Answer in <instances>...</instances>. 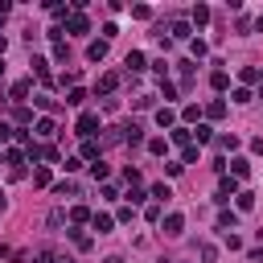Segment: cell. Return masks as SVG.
Wrapping results in <instances>:
<instances>
[{"instance_id":"6da1fadb","label":"cell","mask_w":263,"mask_h":263,"mask_svg":"<svg viewBox=\"0 0 263 263\" xmlns=\"http://www.w3.org/2000/svg\"><path fill=\"white\" fill-rule=\"evenodd\" d=\"M95 127H99V115H95V111H82V115H78V136L91 140V136H95Z\"/></svg>"},{"instance_id":"7a4b0ae2","label":"cell","mask_w":263,"mask_h":263,"mask_svg":"<svg viewBox=\"0 0 263 263\" xmlns=\"http://www.w3.org/2000/svg\"><path fill=\"white\" fill-rule=\"evenodd\" d=\"M119 132H123V144H132V148L144 144V127H140V123H127V127H119Z\"/></svg>"},{"instance_id":"3957f363","label":"cell","mask_w":263,"mask_h":263,"mask_svg":"<svg viewBox=\"0 0 263 263\" xmlns=\"http://www.w3.org/2000/svg\"><path fill=\"white\" fill-rule=\"evenodd\" d=\"M91 226L99 230V235H111V230H115V218H111V214H91Z\"/></svg>"},{"instance_id":"277c9868","label":"cell","mask_w":263,"mask_h":263,"mask_svg":"<svg viewBox=\"0 0 263 263\" xmlns=\"http://www.w3.org/2000/svg\"><path fill=\"white\" fill-rule=\"evenodd\" d=\"M235 193H239V181H235V177H222V181H218V202H230Z\"/></svg>"},{"instance_id":"5b68a950","label":"cell","mask_w":263,"mask_h":263,"mask_svg":"<svg viewBox=\"0 0 263 263\" xmlns=\"http://www.w3.org/2000/svg\"><path fill=\"white\" fill-rule=\"evenodd\" d=\"M91 29V21L82 17V13H70V17H66V33H86Z\"/></svg>"},{"instance_id":"8992f818","label":"cell","mask_w":263,"mask_h":263,"mask_svg":"<svg viewBox=\"0 0 263 263\" xmlns=\"http://www.w3.org/2000/svg\"><path fill=\"white\" fill-rule=\"evenodd\" d=\"M251 173V160L247 156H235V160H230V177H235V181H243Z\"/></svg>"},{"instance_id":"52a82bcc","label":"cell","mask_w":263,"mask_h":263,"mask_svg":"<svg viewBox=\"0 0 263 263\" xmlns=\"http://www.w3.org/2000/svg\"><path fill=\"white\" fill-rule=\"evenodd\" d=\"M181 230H185V218H181V214H169V218H164V235H169V239H177Z\"/></svg>"},{"instance_id":"ba28073f","label":"cell","mask_w":263,"mask_h":263,"mask_svg":"<svg viewBox=\"0 0 263 263\" xmlns=\"http://www.w3.org/2000/svg\"><path fill=\"white\" fill-rule=\"evenodd\" d=\"M29 91H33V78H17V82L9 86V95H13V99H25Z\"/></svg>"},{"instance_id":"9c48e42d","label":"cell","mask_w":263,"mask_h":263,"mask_svg":"<svg viewBox=\"0 0 263 263\" xmlns=\"http://www.w3.org/2000/svg\"><path fill=\"white\" fill-rule=\"evenodd\" d=\"M218 226H222L226 235H230V230L239 226V214H235V210H222V214H218Z\"/></svg>"},{"instance_id":"30bf717a","label":"cell","mask_w":263,"mask_h":263,"mask_svg":"<svg viewBox=\"0 0 263 263\" xmlns=\"http://www.w3.org/2000/svg\"><path fill=\"white\" fill-rule=\"evenodd\" d=\"M86 58H91V62H103V58H107V41H91V46H86Z\"/></svg>"},{"instance_id":"8fae6325","label":"cell","mask_w":263,"mask_h":263,"mask_svg":"<svg viewBox=\"0 0 263 263\" xmlns=\"http://www.w3.org/2000/svg\"><path fill=\"white\" fill-rule=\"evenodd\" d=\"M123 66H127V74H136V70H144V54H140V50H132Z\"/></svg>"},{"instance_id":"7c38bea8","label":"cell","mask_w":263,"mask_h":263,"mask_svg":"<svg viewBox=\"0 0 263 263\" xmlns=\"http://www.w3.org/2000/svg\"><path fill=\"white\" fill-rule=\"evenodd\" d=\"M99 152H103L99 140H82V160H99Z\"/></svg>"},{"instance_id":"4fadbf2b","label":"cell","mask_w":263,"mask_h":263,"mask_svg":"<svg viewBox=\"0 0 263 263\" xmlns=\"http://www.w3.org/2000/svg\"><path fill=\"white\" fill-rule=\"evenodd\" d=\"M156 123H160V127H173V123H177V111H173V107H160V111H156Z\"/></svg>"},{"instance_id":"5bb4252c","label":"cell","mask_w":263,"mask_h":263,"mask_svg":"<svg viewBox=\"0 0 263 263\" xmlns=\"http://www.w3.org/2000/svg\"><path fill=\"white\" fill-rule=\"evenodd\" d=\"M169 33H173L177 41H189V25H185V21H173V25H169Z\"/></svg>"},{"instance_id":"9a60e30c","label":"cell","mask_w":263,"mask_h":263,"mask_svg":"<svg viewBox=\"0 0 263 263\" xmlns=\"http://www.w3.org/2000/svg\"><path fill=\"white\" fill-rule=\"evenodd\" d=\"M119 86V74H103V78H99V91H103V95H111Z\"/></svg>"},{"instance_id":"2e32d148","label":"cell","mask_w":263,"mask_h":263,"mask_svg":"<svg viewBox=\"0 0 263 263\" xmlns=\"http://www.w3.org/2000/svg\"><path fill=\"white\" fill-rule=\"evenodd\" d=\"M66 103H70V107H82V103H86V91H82V86H74L70 95H66Z\"/></svg>"},{"instance_id":"e0dca14e","label":"cell","mask_w":263,"mask_h":263,"mask_svg":"<svg viewBox=\"0 0 263 263\" xmlns=\"http://www.w3.org/2000/svg\"><path fill=\"white\" fill-rule=\"evenodd\" d=\"M189 140H193L189 127H173V144H185V148H189Z\"/></svg>"},{"instance_id":"ac0fdd59","label":"cell","mask_w":263,"mask_h":263,"mask_svg":"<svg viewBox=\"0 0 263 263\" xmlns=\"http://www.w3.org/2000/svg\"><path fill=\"white\" fill-rule=\"evenodd\" d=\"M235 202H239V210L247 214V210H255V193H235Z\"/></svg>"},{"instance_id":"d6986e66","label":"cell","mask_w":263,"mask_h":263,"mask_svg":"<svg viewBox=\"0 0 263 263\" xmlns=\"http://www.w3.org/2000/svg\"><path fill=\"white\" fill-rule=\"evenodd\" d=\"M70 239H74L78 251H91V235H82V230H70Z\"/></svg>"},{"instance_id":"ffe728a7","label":"cell","mask_w":263,"mask_h":263,"mask_svg":"<svg viewBox=\"0 0 263 263\" xmlns=\"http://www.w3.org/2000/svg\"><path fill=\"white\" fill-rule=\"evenodd\" d=\"M193 136H197V144H210V140H214V132H210V123H197Z\"/></svg>"},{"instance_id":"44dd1931","label":"cell","mask_w":263,"mask_h":263,"mask_svg":"<svg viewBox=\"0 0 263 263\" xmlns=\"http://www.w3.org/2000/svg\"><path fill=\"white\" fill-rule=\"evenodd\" d=\"M206 115H210V119H222V115H226V103H222V99H214V103L206 107Z\"/></svg>"},{"instance_id":"7402d4cb","label":"cell","mask_w":263,"mask_h":263,"mask_svg":"<svg viewBox=\"0 0 263 263\" xmlns=\"http://www.w3.org/2000/svg\"><path fill=\"white\" fill-rule=\"evenodd\" d=\"M226 82H230L226 70H214V74H210V86H214V91H226Z\"/></svg>"},{"instance_id":"603a6c76","label":"cell","mask_w":263,"mask_h":263,"mask_svg":"<svg viewBox=\"0 0 263 263\" xmlns=\"http://www.w3.org/2000/svg\"><path fill=\"white\" fill-rule=\"evenodd\" d=\"M206 21H210V9H206V5H197V9H193V25H197V29H202Z\"/></svg>"},{"instance_id":"cb8c5ba5","label":"cell","mask_w":263,"mask_h":263,"mask_svg":"<svg viewBox=\"0 0 263 263\" xmlns=\"http://www.w3.org/2000/svg\"><path fill=\"white\" fill-rule=\"evenodd\" d=\"M54 132H58V127H54V119H37V136H46V140H50Z\"/></svg>"},{"instance_id":"d4e9b609","label":"cell","mask_w":263,"mask_h":263,"mask_svg":"<svg viewBox=\"0 0 263 263\" xmlns=\"http://www.w3.org/2000/svg\"><path fill=\"white\" fill-rule=\"evenodd\" d=\"M58 197H78V185H74V181H62V185H58Z\"/></svg>"},{"instance_id":"484cf974","label":"cell","mask_w":263,"mask_h":263,"mask_svg":"<svg viewBox=\"0 0 263 263\" xmlns=\"http://www.w3.org/2000/svg\"><path fill=\"white\" fill-rule=\"evenodd\" d=\"M152 197H156V202H169V197H173V193H169V185H164V181H160V185H152Z\"/></svg>"},{"instance_id":"4316f807","label":"cell","mask_w":263,"mask_h":263,"mask_svg":"<svg viewBox=\"0 0 263 263\" xmlns=\"http://www.w3.org/2000/svg\"><path fill=\"white\" fill-rule=\"evenodd\" d=\"M189 54H193V58H206V41L193 37V41H189Z\"/></svg>"},{"instance_id":"83f0119b","label":"cell","mask_w":263,"mask_h":263,"mask_svg":"<svg viewBox=\"0 0 263 263\" xmlns=\"http://www.w3.org/2000/svg\"><path fill=\"white\" fill-rule=\"evenodd\" d=\"M239 78H243V82H259V70H255V66H243Z\"/></svg>"},{"instance_id":"f1b7e54d","label":"cell","mask_w":263,"mask_h":263,"mask_svg":"<svg viewBox=\"0 0 263 263\" xmlns=\"http://www.w3.org/2000/svg\"><path fill=\"white\" fill-rule=\"evenodd\" d=\"M148 152H152V156H164V152H169V144H164V140H148Z\"/></svg>"},{"instance_id":"f546056e","label":"cell","mask_w":263,"mask_h":263,"mask_svg":"<svg viewBox=\"0 0 263 263\" xmlns=\"http://www.w3.org/2000/svg\"><path fill=\"white\" fill-rule=\"evenodd\" d=\"M33 263H58V255L46 247V251H37V255H33Z\"/></svg>"},{"instance_id":"4dcf8cb0","label":"cell","mask_w":263,"mask_h":263,"mask_svg":"<svg viewBox=\"0 0 263 263\" xmlns=\"http://www.w3.org/2000/svg\"><path fill=\"white\" fill-rule=\"evenodd\" d=\"M13 136H17V127H13V123H0V144H9Z\"/></svg>"},{"instance_id":"1f68e13d","label":"cell","mask_w":263,"mask_h":263,"mask_svg":"<svg viewBox=\"0 0 263 263\" xmlns=\"http://www.w3.org/2000/svg\"><path fill=\"white\" fill-rule=\"evenodd\" d=\"M13 119H17V123H21V127H25V123H29V119H33V111H29V107H17V111H13Z\"/></svg>"},{"instance_id":"d6a6232c","label":"cell","mask_w":263,"mask_h":263,"mask_svg":"<svg viewBox=\"0 0 263 263\" xmlns=\"http://www.w3.org/2000/svg\"><path fill=\"white\" fill-rule=\"evenodd\" d=\"M70 218H74V222H91V210H86V206H74Z\"/></svg>"},{"instance_id":"836d02e7","label":"cell","mask_w":263,"mask_h":263,"mask_svg":"<svg viewBox=\"0 0 263 263\" xmlns=\"http://www.w3.org/2000/svg\"><path fill=\"white\" fill-rule=\"evenodd\" d=\"M218 259V251H214V243H202V263H214Z\"/></svg>"},{"instance_id":"e575fe53","label":"cell","mask_w":263,"mask_h":263,"mask_svg":"<svg viewBox=\"0 0 263 263\" xmlns=\"http://www.w3.org/2000/svg\"><path fill=\"white\" fill-rule=\"evenodd\" d=\"M218 148H230V152H235V148H239V136H218Z\"/></svg>"},{"instance_id":"d590c367","label":"cell","mask_w":263,"mask_h":263,"mask_svg":"<svg viewBox=\"0 0 263 263\" xmlns=\"http://www.w3.org/2000/svg\"><path fill=\"white\" fill-rule=\"evenodd\" d=\"M91 173H95V181H103V177H107V164H103V160H95V164H91Z\"/></svg>"},{"instance_id":"8d00e7d4","label":"cell","mask_w":263,"mask_h":263,"mask_svg":"<svg viewBox=\"0 0 263 263\" xmlns=\"http://www.w3.org/2000/svg\"><path fill=\"white\" fill-rule=\"evenodd\" d=\"M62 169H66V173H78V169H82V156H70V160L62 164Z\"/></svg>"},{"instance_id":"74e56055","label":"cell","mask_w":263,"mask_h":263,"mask_svg":"<svg viewBox=\"0 0 263 263\" xmlns=\"http://www.w3.org/2000/svg\"><path fill=\"white\" fill-rule=\"evenodd\" d=\"M181 119H185V123H197V107H193V103H189V107H181Z\"/></svg>"},{"instance_id":"f35d334b","label":"cell","mask_w":263,"mask_h":263,"mask_svg":"<svg viewBox=\"0 0 263 263\" xmlns=\"http://www.w3.org/2000/svg\"><path fill=\"white\" fill-rule=\"evenodd\" d=\"M41 156H46V160H54V164H58V160H62V152H58V148H54V144H46V148H41Z\"/></svg>"},{"instance_id":"ab89813d","label":"cell","mask_w":263,"mask_h":263,"mask_svg":"<svg viewBox=\"0 0 263 263\" xmlns=\"http://www.w3.org/2000/svg\"><path fill=\"white\" fill-rule=\"evenodd\" d=\"M193 160H197V144H189V148L181 152V164H193Z\"/></svg>"},{"instance_id":"60d3db41","label":"cell","mask_w":263,"mask_h":263,"mask_svg":"<svg viewBox=\"0 0 263 263\" xmlns=\"http://www.w3.org/2000/svg\"><path fill=\"white\" fill-rule=\"evenodd\" d=\"M123 177H127V185H132V189L140 185V169H132V164H127V173H123Z\"/></svg>"},{"instance_id":"b9f144b4","label":"cell","mask_w":263,"mask_h":263,"mask_svg":"<svg viewBox=\"0 0 263 263\" xmlns=\"http://www.w3.org/2000/svg\"><path fill=\"white\" fill-rule=\"evenodd\" d=\"M37 107H46V111H58V103H54L50 95H37Z\"/></svg>"},{"instance_id":"7bdbcfd3","label":"cell","mask_w":263,"mask_h":263,"mask_svg":"<svg viewBox=\"0 0 263 263\" xmlns=\"http://www.w3.org/2000/svg\"><path fill=\"white\" fill-rule=\"evenodd\" d=\"M33 185H50V169H37V173H33Z\"/></svg>"},{"instance_id":"ee69618b","label":"cell","mask_w":263,"mask_h":263,"mask_svg":"<svg viewBox=\"0 0 263 263\" xmlns=\"http://www.w3.org/2000/svg\"><path fill=\"white\" fill-rule=\"evenodd\" d=\"M5 50H9V41H5V33H0V58H5Z\"/></svg>"},{"instance_id":"f6af8a7d","label":"cell","mask_w":263,"mask_h":263,"mask_svg":"<svg viewBox=\"0 0 263 263\" xmlns=\"http://www.w3.org/2000/svg\"><path fill=\"white\" fill-rule=\"evenodd\" d=\"M103 263H123V259H119V255H107V259H103Z\"/></svg>"},{"instance_id":"bcb514c9","label":"cell","mask_w":263,"mask_h":263,"mask_svg":"<svg viewBox=\"0 0 263 263\" xmlns=\"http://www.w3.org/2000/svg\"><path fill=\"white\" fill-rule=\"evenodd\" d=\"M0 78H5V58H0Z\"/></svg>"},{"instance_id":"7dc6e473","label":"cell","mask_w":263,"mask_h":263,"mask_svg":"<svg viewBox=\"0 0 263 263\" xmlns=\"http://www.w3.org/2000/svg\"><path fill=\"white\" fill-rule=\"evenodd\" d=\"M0 210H5V193H0Z\"/></svg>"}]
</instances>
